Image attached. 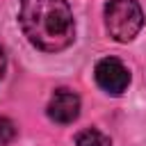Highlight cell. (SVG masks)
Segmentation results:
<instances>
[{
  "label": "cell",
  "instance_id": "6da1fadb",
  "mask_svg": "<svg viewBox=\"0 0 146 146\" xmlns=\"http://www.w3.org/2000/svg\"><path fill=\"white\" fill-rule=\"evenodd\" d=\"M18 23L27 41L43 52H59L75 39V21L66 0H21Z\"/></svg>",
  "mask_w": 146,
  "mask_h": 146
},
{
  "label": "cell",
  "instance_id": "7a4b0ae2",
  "mask_svg": "<svg viewBox=\"0 0 146 146\" xmlns=\"http://www.w3.org/2000/svg\"><path fill=\"white\" fill-rule=\"evenodd\" d=\"M144 25V11L137 0H110L105 5V27L114 41H132Z\"/></svg>",
  "mask_w": 146,
  "mask_h": 146
},
{
  "label": "cell",
  "instance_id": "3957f363",
  "mask_svg": "<svg viewBox=\"0 0 146 146\" xmlns=\"http://www.w3.org/2000/svg\"><path fill=\"white\" fill-rule=\"evenodd\" d=\"M94 78L96 84L112 96H121L130 84V73L116 57H103L94 68Z\"/></svg>",
  "mask_w": 146,
  "mask_h": 146
},
{
  "label": "cell",
  "instance_id": "277c9868",
  "mask_svg": "<svg viewBox=\"0 0 146 146\" xmlns=\"http://www.w3.org/2000/svg\"><path fill=\"white\" fill-rule=\"evenodd\" d=\"M46 112L55 123H62V125L73 123L80 116V96L71 89H57L50 96Z\"/></svg>",
  "mask_w": 146,
  "mask_h": 146
},
{
  "label": "cell",
  "instance_id": "5b68a950",
  "mask_svg": "<svg viewBox=\"0 0 146 146\" xmlns=\"http://www.w3.org/2000/svg\"><path fill=\"white\" fill-rule=\"evenodd\" d=\"M75 146H112L110 137L96 128H84L75 137Z\"/></svg>",
  "mask_w": 146,
  "mask_h": 146
},
{
  "label": "cell",
  "instance_id": "8992f818",
  "mask_svg": "<svg viewBox=\"0 0 146 146\" xmlns=\"http://www.w3.org/2000/svg\"><path fill=\"white\" fill-rule=\"evenodd\" d=\"M14 137H16V125H14V121L7 119V116H0V146H2V144H9Z\"/></svg>",
  "mask_w": 146,
  "mask_h": 146
},
{
  "label": "cell",
  "instance_id": "52a82bcc",
  "mask_svg": "<svg viewBox=\"0 0 146 146\" xmlns=\"http://www.w3.org/2000/svg\"><path fill=\"white\" fill-rule=\"evenodd\" d=\"M2 73H5V52L0 50V80H2Z\"/></svg>",
  "mask_w": 146,
  "mask_h": 146
}]
</instances>
